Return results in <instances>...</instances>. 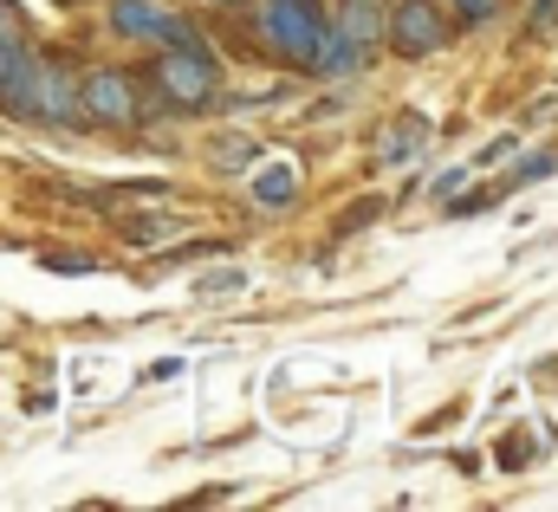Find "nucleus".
<instances>
[{"instance_id": "3", "label": "nucleus", "mask_w": 558, "mask_h": 512, "mask_svg": "<svg viewBox=\"0 0 558 512\" xmlns=\"http://www.w3.org/2000/svg\"><path fill=\"white\" fill-rule=\"evenodd\" d=\"M78 105L85 130H137L143 124V85L124 65H85L78 72Z\"/></svg>"}, {"instance_id": "1", "label": "nucleus", "mask_w": 558, "mask_h": 512, "mask_svg": "<svg viewBox=\"0 0 558 512\" xmlns=\"http://www.w3.org/2000/svg\"><path fill=\"white\" fill-rule=\"evenodd\" d=\"M247 7H254L260 52L279 59L286 72H305L312 52H318V39H325V26H331V7L325 0H247Z\"/></svg>"}, {"instance_id": "12", "label": "nucleus", "mask_w": 558, "mask_h": 512, "mask_svg": "<svg viewBox=\"0 0 558 512\" xmlns=\"http://www.w3.org/2000/svg\"><path fill=\"white\" fill-rule=\"evenodd\" d=\"M416 136H422V118H403V130H397V136L384 143V162H397V156H410V149H416Z\"/></svg>"}, {"instance_id": "4", "label": "nucleus", "mask_w": 558, "mask_h": 512, "mask_svg": "<svg viewBox=\"0 0 558 512\" xmlns=\"http://www.w3.org/2000/svg\"><path fill=\"white\" fill-rule=\"evenodd\" d=\"M448 39H454L448 0H390L384 46H390L397 59H435V52H448Z\"/></svg>"}, {"instance_id": "9", "label": "nucleus", "mask_w": 558, "mask_h": 512, "mask_svg": "<svg viewBox=\"0 0 558 512\" xmlns=\"http://www.w3.org/2000/svg\"><path fill=\"white\" fill-rule=\"evenodd\" d=\"M364 59H371L364 46H351L338 26H325V39H318V52H312L305 78H325V85H331V78H357V72H364Z\"/></svg>"}, {"instance_id": "7", "label": "nucleus", "mask_w": 558, "mask_h": 512, "mask_svg": "<svg viewBox=\"0 0 558 512\" xmlns=\"http://www.w3.org/2000/svg\"><path fill=\"white\" fill-rule=\"evenodd\" d=\"M384 20H390V0H338V7H331V26H338L351 46H364V52L384 46Z\"/></svg>"}, {"instance_id": "14", "label": "nucleus", "mask_w": 558, "mask_h": 512, "mask_svg": "<svg viewBox=\"0 0 558 512\" xmlns=\"http://www.w3.org/2000/svg\"><path fill=\"white\" fill-rule=\"evenodd\" d=\"M558 156H520V169H513V182H539V175H553Z\"/></svg>"}, {"instance_id": "13", "label": "nucleus", "mask_w": 558, "mask_h": 512, "mask_svg": "<svg viewBox=\"0 0 558 512\" xmlns=\"http://www.w3.org/2000/svg\"><path fill=\"white\" fill-rule=\"evenodd\" d=\"M448 13H454L461 26H487V20H494V0H448Z\"/></svg>"}, {"instance_id": "15", "label": "nucleus", "mask_w": 558, "mask_h": 512, "mask_svg": "<svg viewBox=\"0 0 558 512\" xmlns=\"http://www.w3.org/2000/svg\"><path fill=\"white\" fill-rule=\"evenodd\" d=\"M195 7H215V13H228V7H247V0H195Z\"/></svg>"}, {"instance_id": "11", "label": "nucleus", "mask_w": 558, "mask_h": 512, "mask_svg": "<svg viewBox=\"0 0 558 512\" xmlns=\"http://www.w3.org/2000/svg\"><path fill=\"white\" fill-rule=\"evenodd\" d=\"M20 46H33V39H26V20H20V13H13L7 0H0V65H7V59H13Z\"/></svg>"}, {"instance_id": "6", "label": "nucleus", "mask_w": 558, "mask_h": 512, "mask_svg": "<svg viewBox=\"0 0 558 512\" xmlns=\"http://www.w3.org/2000/svg\"><path fill=\"white\" fill-rule=\"evenodd\" d=\"M26 124L85 130V105H78V65H72V59L39 52V72H33V111H26Z\"/></svg>"}, {"instance_id": "5", "label": "nucleus", "mask_w": 558, "mask_h": 512, "mask_svg": "<svg viewBox=\"0 0 558 512\" xmlns=\"http://www.w3.org/2000/svg\"><path fill=\"white\" fill-rule=\"evenodd\" d=\"M105 33L124 39V46H149V52H162V46H202V33L189 20H175L162 0H105Z\"/></svg>"}, {"instance_id": "10", "label": "nucleus", "mask_w": 558, "mask_h": 512, "mask_svg": "<svg viewBox=\"0 0 558 512\" xmlns=\"http://www.w3.org/2000/svg\"><path fill=\"white\" fill-rule=\"evenodd\" d=\"M247 188H254L260 208H292L299 202V169L292 162H254V182Z\"/></svg>"}, {"instance_id": "8", "label": "nucleus", "mask_w": 558, "mask_h": 512, "mask_svg": "<svg viewBox=\"0 0 558 512\" xmlns=\"http://www.w3.org/2000/svg\"><path fill=\"white\" fill-rule=\"evenodd\" d=\"M33 72H39V46H20L7 65H0V118H26L33 111Z\"/></svg>"}, {"instance_id": "2", "label": "nucleus", "mask_w": 558, "mask_h": 512, "mask_svg": "<svg viewBox=\"0 0 558 512\" xmlns=\"http://www.w3.org/2000/svg\"><path fill=\"white\" fill-rule=\"evenodd\" d=\"M149 85L169 111H215L221 105V65L208 46H162L149 65Z\"/></svg>"}]
</instances>
